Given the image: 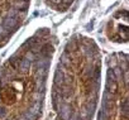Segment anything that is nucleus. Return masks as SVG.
<instances>
[{"mask_svg": "<svg viewBox=\"0 0 129 120\" xmlns=\"http://www.w3.org/2000/svg\"><path fill=\"white\" fill-rule=\"evenodd\" d=\"M76 0H43L44 5L56 13H66L71 9Z\"/></svg>", "mask_w": 129, "mask_h": 120, "instance_id": "3", "label": "nucleus"}, {"mask_svg": "<svg viewBox=\"0 0 129 120\" xmlns=\"http://www.w3.org/2000/svg\"><path fill=\"white\" fill-rule=\"evenodd\" d=\"M33 0H0V49L5 48L23 28Z\"/></svg>", "mask_w": 129, "mask_h": 120, "instance_id": "1", "label": "nucleus"}, {"mask_svg": "<svg viewBox=\"0 0 129 120\" xmlns=\"http://www.w3.org/2000/svg\"><path fill=\"white\" fill-rule=\"evenodd\" d=\"M128 15H124L121 19V12L114 15V18L110 20L106 33L110 41L116 43H126L128 42Z\"/></svg>", "mask_w": 129, "mask_h": 120, "instance_id": "2", "label": "nucleus"}]
</instances>
